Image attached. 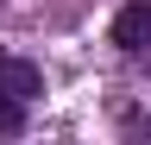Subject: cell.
<instances>
[{
	"instance_id": "1",
	"label": "cell",
	"mask_w": 151,
	"mask_h": 145,
	"mask_svg": "<svg viewBox=\"0 0 151 145\" xmlns=\"http://www.w3.org/2000/svg\"><path fill=\"white\" fill-rule=\"evenodd\" d=\"M113 44H120L126 57L151 63V0H126V6L113 13Z\"/></svg>"
},
{
	"instance_id": "2",
	"label": "cell",
	"mask_w": 151,
	"mask_h": 145,
	"mask_svg": "<svg viewBox=\"0 0 151 145\" xmlns=\"http://www.w3.org/2000/svg\"><path fill=\"white\" fill-rule=\"evenodd\" d=\"M0 95H13V101H38L44 95V69L38 63H25V57H0Z\"/></svg>"
},
{
	"instance_id": "3",
	"label": "cell",
	"mask_w": 151,
	"mask_h": 145,
	"mask_svg": "<svg viewBox=\"0 0 151 145\" xmlns=\"http://www.w3.org/2000/svg\"><path fill=\"white\" fill-rule=\"evenodd\" d=\"M13 133H25V101L0 95V139H13Z\"/></svg>"
}]
</instances>
